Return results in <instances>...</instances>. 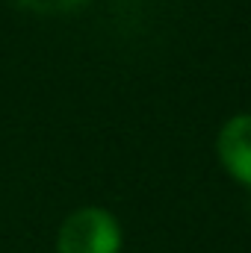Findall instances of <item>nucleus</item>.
Returning <instances> with one entry per match:
<instances>
[{"label": "nucleus", "instance_id": "nucleus-1", "mask_svg": "<svg viewBox=\"0 0 251 253\" xmlns=\"http://www.w3.org/2000/svg\"><path fill=\"white\" fill-rule=\"evenodd\" d=\"M122 224L104 206H83L71 212L57 236V253H122Z\"/></svg>", "mask_w": 251, "mask_h": 253}, {"label": "nucleus", "instance_id": "nucleus-2", "mask_svg": "<svg viewBox=\"0 0 251 253\" xmlns=\"http://www.w3.org/2000/svg\"><path fill=\"white\" fill-rule=\"evenodd\" d=\"M216 156L231 180L251 189V112H240L222 124L216 138Z\"/></svg>", "mask_w": 251, "mask_h": 253}, {"label": "nucleus", "instance_id": "nucleus-3", "mask_svg": "<svg viewBox=\"0 0 251 253\" xmlns=\"http://www.w3.org/2000/svg\"><path fill=\"white\" fill-rule=\"evenodd\" d=\"M15 3L30 9V12H39V15H63V12L83 6L86 0H15Z\"/></svg>", "mask_w": 251, "mask_h": 253}]
</instances>
